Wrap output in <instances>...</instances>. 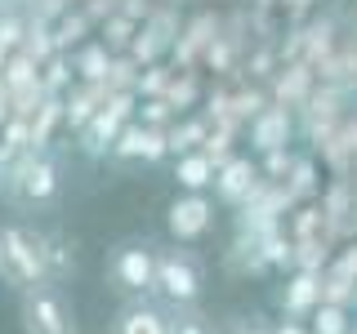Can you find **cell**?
<instances>
[{
    "instance_id": "4fadbf2b",
    "label": "cell",
    "mask_w": 357,
    "mask_h": 334,
    "mask_svg": "<svg viewBox=\"0 0 357 334\" xmlns=\"http://www.w3.org/2000/svg\"><path fill=\"white\" fill-rule=\"evenodd\" d=\"M112 98H116V94H112L103 81H94V85L76 81V85L63 94V134H72V138H76V134L89 125V116H94L98 107H107Z\"/></svg>"
},
{
    "instance_id": "ffe728a7",
    "label": "cell",
    "mask_w": 357,
    "mask_h": 334,
    "mask_svg": "<svg viewBox=\"0 0 357 334\" xmlns=\"http://www.w3.org/2000/svg\"><path fill=\"white\" fill-rule=\"evenodd\" d=\"M67 58H72V76H76V81L94 85V81H103V76H107V67H112V58H116V54H107V45H103V40L89 36L85 45H76Z\"/></svg>"
},
{
    "instance_id": "484cf974",
    "label": "cell",
    "mask_w": 357,
    "mask_h": 334,
    "mask_svg": "<svg viewBox=\"0 0 357 334\" xmlns=\"http://www.w3.org/2000/svg\"><path fill=\"white\" fill-rule=\"evenodd\" d=\"M89 36H94V22H89L76 5L54 18V45H59V54H72L76 45H85Z\"/></svg>"
},
{
    "instance_id": "7402d4cb",
    "label": "cell",
    "mask_w": 357,
    "mask_h": 334,
    "mask_svg": "<svg viewBox=\"0 0 357 334\" xmlns=\"http://www.w3.org/2000/svg\"><path fill=\"white\" fill-rule=\"evenodd\" d=\"M27 120H31V148H36V152H50V143L63 134V94H50Z\"/></svg>"
},
{
    "instance_id": "7a4b0ae2",
    "label": "cell",
    "mask_w": 357,
    "mask_h": 334,
    "mask_svg": "<svg viewBox=\"0 0 357 334\" xmlns=\"http://www.w3.org/2000/svg\"><path fill=\"white\" fill-rule=\"evenodd\" d=\"M0 281L14 285V289L50 285L45 254H40V232L18 228V223H5V228H0Z\"/></svg>"
},
{
    "instance_id": "8fae6325",
    "label": "cell",
    "mask_w": 357,
    "mask_h": 334,
    "mask_svg": "<svg viewBox=\"0 0 357 334\" xmlns=\"http://www.w3.org/2000/svg\"><path fill=\"white\" fill-rule=\"evenodd\" d=\"M317 89V72L299 58V63H282L273 72V81H268V98H273L277 107H290V111H299L308 103V94Z\"/></svg>"
},
{
    "instance_id": "e0dca14e",
    "label": "cell",
    "mask_w": 357,
    "mask_h": 334,
    "mask_svg": "<svg viewBox=\"0 0 357 334\" xmlns=\"http://www.w3.org/2000/svg\"><path fill=\"white\" fill-rule=\"evenodd\" d=\"M317 303H321V272H286L282 289H277V308L286 317L304 321L317 312Z\"/></svg>"
},
{
    "instance_id": "f1b7e54d",
    "label": "cell",
    "mask_w": 357,
    "mask_h": 334,
    "mask_svg": "<svg viewBox=\"0 0 357 334\" xmlns=\"http://www.w3.org/2000/svg\"><path fill=\"white\" fill-rule=\"evenodd\" d=\"M40 254H45V272H50V285H54V281H63V276L76 267L72 245H67L59 232H40Z\"/></svg>"
},
{
    "instance_id": "b9f144b4",
    "label": "cell",
    "mask_w": 357,
    "mask_h": 334,
    "mask_svg": "<svg viewBox=\"0 0 357 334\" xmlns=\"http://www.w3.org/2000/svg\"><path fill=\"white\" fill-rule=\"evenodd\" d=\"M201 152L215 161V170L219 165H228L232 156H237V134H228V129H210L206 134V143H201Z\"/></svg>"
},
{
    "instance_id": "7c38bea8",
    "label": "cell",
    "mask_w": 357,
    "mask_h": 334,
    "mask_svg": "<svg viewBox=\"0 0 357 334\" xmlns=\"http://www.w3.org/2000/svg\"><path fill=\"white\" fill-rule=\"evenodd\" d=\"M259 161H250V156H232L228 165H219L215 170V200L219 205H228V209H237L245 196L255 192V183H259Z\"/></svg>"
},
{
    "instance_id": "cb8c5ba5",
    "label": "cell",
    "mask_w": 357,
    "mask_h": 334,
    "mask_svg": "<svg viewBox=\"0 0 357 334\" xmlns=\"http://www.w3.org/2000/svg\"><path fill=\"white\" fill-rule=\"evenodd\" d=\"M116 334H170V317L152 303H130L116 317Z\"/></svg>"
},
{
    "instance_id": "e575fe53",
    "label": "cell",
    "mask_w": 357,
    "mask_h": 334,
    "mask_svg": "<svg viewBox=\"0 0 357 334\" xmlns=\"http://www.w3.org/2000/svg\"><path fill=\"white\" fill-rule=\"evenodd\" d=\"M321 303H335V308H357V281H349V276L340 272H321Z\"/></svg>"
},
{
    "instance_id": "d590c367",
    "label": "cell",
    "mask_w": 357,
    "mask_h": 334,
    "mask_svg": "<svg viewBox=\"0 0 357 334\" xmlns=\"http://www.w3.org/2000/svg\"><path fill=\"white\" fill-rule=\"evenodd\" d=\"M40 85H45V94H67V89L76 85L72 58H67V54H54L50 63H40Z\"/></svg>"
},
{
    "instance_id": "1f68e13d",
    "label": "cell",
    "mask_w": 357,
    "mask_h": 334,
    "mask_svg": "<svg viewBox=\"0 0 357 334\" xmlns=\"http://www.w3.org/2000/svg\"><path fill=\"white\" fill-rule=\"evenodd\" d=\"M228 89H232V111H237L241 125H250V120L259 116L268 103H273V98H268V85H255V81H245V85H228Z\"/></svg>"
},
{
    "instance_id": "5bb4252c",
    "label": "cell",
    "mask_w": 357,
    "mask_h": 334,
    "mask_svg": "<svg viewBox=\"0 0 357 334\" xmlns=\"http://www.w3.org/2000/svg\"><path fill=\"white\" fill-rule=\"evenodd\" d=\"M312 152L326 165V174H353V165H357V111H349Z\"/></svg>"
},
{
    "instance_id": "8992f818",
    "label": "cell",
    "mask_w": 357,
    "mask_h": 334,
    "mask_svg": "<svg viewBox=\"0 0 357 334\" xmlns=\"http://www.w3.org/2000/svg\"><path fill=\"white\" fill-rule=\"evenodd\" d=\"M22 334H76V321L54 285L22 289Z\"/></svg>"
},
{
    "instance_id": "74e56055",
    "label": "cell",
    "mask_w": 357,
    "mask_h": 334,
    "mask_svg": "<svg viewBox=\"0 0 357 334\" xmlns=\"http://www.w3.org/2000/svg\"><path fill=\"white\" fill-rule=\"evenodd\" d=\"M134 120L148 129H170L178 120V111L165 103V98H139V107H134Z\"/></svg>"
},
{
    "instance_id": "2e32d148",
    "label": "cell",
    "mask_w": 357,
    "mask_h": 334,
    "mask_svg": "<svg viewBox=\"0 0 357 334\" xmlns=\"http://www.w3.org/2000/svg\"><path fill=\"white\" fill-rule=\"evenodd\" d=\"M344 31H349V27H344L335 14H326V9H317V14L304 22V63L312 67V72H317V67L326 63L335 49H340Z\"/></svg>"
},
{
    "instance_id": "816d5d0a",
    "label": "cell",
    "mask_w": 357,
    "mask_h": 334,
    "mask_svg": "<svg viewBox=\"0 0 357 334\" xmlns=\"http://www.w3.org/2000/svg\"><path fill=\"white\" fill-rule=\"evenodd\" d=\"M250 9H277V0H250Z\"/></svg>"
},
{
    "instance_id": "4dcf8cb0",
    "label": "cell",
    "mask_w": 357,
    "mask_h": 334,
    "mask_svg": "<svg viewBox=\"0 0 357 334\" xmlns=\"http://www.w3.org/2000/svg\"><path fill=\"white\" fill-rule=\"evenodd\" d=\"M94 36L107 45V54H130L134 36H139V22H134L130 14H121V9H116V14H112V18L103 22V27L94 31Z\"/></svg>"
},
{
    "instance_id": "277c9868",
    "label": "cell",
    "mask_w": 357,
    "mask_h": 334,
    "mask_svg": "<svg viewBox=\"0 0 357 334\" xmlns=\"http://www.w3.org/2000/svg\"><path fill=\"white\" fill-rule=\"evenodd\" d=\"M349 111H353V94H344L340 85H321L317 81V89L308 94V103L295 111V120H299V134L317 148V143L326 138V134L340 125Z\"/></svg>"
},
{
    "instance_id": "681fc988",
    "label": "cell",
    "mask_w": 357,
    "mask_h": 334,
    "mask_svg": "<svg viewBox=\"0 0 357 334\" xmlns=\"http://www.w3.org/2000/svg\"><path fill=\"white\" fill-rule=\"evenodd\" d=\"M273 334H308V330H304V321L286 317V321H277V326H273Z\"/></svg>"
},
{
    "instance_id": "9a60e30c",
    "label": "cell",
    "mask_w": 357,
    "mask_h": 334,
    "mask_svg": "<svg viewBox=\"0 0 357 334\" xmlns=\"http://www.w3.org/2000/svg\"><path fill=\"white\" fill-rule=\"evenodd\" d=\"M112 276L126 294H148V289H156V254L148 245H126L112 263Z\"/></svg>"
},
{
    "instance_id": "30bf717a",
    "label": "cell",
    "mask_w": 357,
    "mask_h": 334,
    "mask_svg": "<svg viewBox=\"0 0 357 334\" xmlns=\"http://www.w3.org/2000/svg\"><path fill=\"white\" fill-rule=\"evenodd\" d=\"M170 156L165 148V129H148L139 125V120H130L126 129L116 134V143H112V161H143V165H156Z\"/></svg>"
},
{
    "instance_id": "603a6c76",
    "label": "cell",
    "mask_w": 357,
    "mask_h": 334,
    "mask_svg": "<svg viewBox=\"0 0 357 334\" xmlns=\"http://www.w3.org/2000/svg\"><path fill=\"white\" fill-rule=\"evenodd\" d=\"M223 263H228V272L232 276H268L273 267L264 263V250H259V241H250V237H232V245L223 250Z\"/></svg>"
},
{
    "instance_id": "9c48e42d",
    "label": "cell",
    "mask_w": 357,
    "mask_h": 334,
    "mask_svg": "<svg viewBox=\"0 0 357 334\" xmlns=\"http://www.w3.org/2000/svg\"><path fill=\"white\" fill-rule=\"evenodd\" d=\"M295 134H299V120H295V111L290 107H277V103H268L259 116L245 125V138H250V148L255 152H273V148H290L295 143Z\"/></svg>"
},
{
    "instance_id": "ba28073f",
    "label": "cell",
    "mask_w": 357,
    "mask_h": 334,
    "mask_svg": "<svg viewBox=\"0 0 357 334\" xmlns=\"http://www.w3.org/2000/svg\"><path fill=\"white\" fill-rule=\"evenodd\" d=\"M165 228H170L174 241H201L210 228H215V200L206 192H178L165 209Z\"/></svg>"
},
{
    "instance_id": "60d3db41",
    "label": "cell",
    "mask_w": 357,
    "mask_h": 334,
    "mask_svg": "<svg viewBox=\"0 0 357 334\" xmlns=\"http://www.w3.org/2000/svg\"><path fill=\"white\" fill-rule=\"evenodd\" d=\"M40 76V67L27 58V54H9V63H5V72H0V85L14 94V89H22V85H31Z\"/></svg>"
},
{
    "instance_id": "f6af8a7d",
    "label": "cell",
    "mask_w": 357,
    "mask_h": 334,
    "mask_svg": "<svg viewBox=\"0 0 357 334\" xmlns=\"http://www.w3.org/2000/svg\"><path fill=\"white\" fill-rule=\"evenodd\" d=\"M170 334H215V326H210L201 312L178 308V317H170Z\"/></svg>"
},
{
    "instance_id": "d4e9b609",
    "label": "cell",
    "mask_w": 357,
    "mask_h": 334,
    "mask_svg": "<svg viewBox=\"0 0 357 334\" xmlns=\"http://www.w3.org/2000/svg\"><path fill=\"white\" fill-rule=\"evenodd\" d=\"M210 134V120L201 116V111H188V116H178L170 129H165V148H170V156H183V152H197L201 143H206Z\"/></svg>"
},
{
    "instance_id": "8d00e7d4",
    "label": "cell",
    "mask_w": 357,
    "mask_h": 334,
    "mask_svg": "<svg viewBox=\"0 0 357 334\" xmlns=\"http://www.w3.org/2000/svg\"><path fill=\"white\" fill-rule=\"evenodd\" d=\"M139 72L143 67L130 58V54H116L107 67V76H103V85L112 89V94H134V85H139Z\"/></svg>"
},
{
    "instance_id": "d6986e66",
    "label": "cell",
    "mask_w": 357,
    "mask_h": 334,
    "mask_svg": "<svg viewBox=\"0 0 357 334\" xmlns=\"http://www.w3.org/2000/svg\"><path fill=\"white\" fill-rule=\"evenodd\" d=\"M286 183V192L295 205H304V200H317L321 196V161H317V152H295V165H290V174L282 178Z\"/></svg>"
},
{
    "instance_id": "db71d44e",
    "label": "cell",
    "mask_w": 357,
    "mask_h": 334,
    "mask_svg": "<svg viewBox=\"0 0 357 334\" xmlns=\"http://www.w3.org/2000/svg\"><path fill=\"white\" fill-rule=\"evenodd\" d=\"M349 334H357V330H349Z\"/></svg>"
},
{
    "instance_id": "7bdbcfd3",
    "label": "cell",
    "mask_w": 357,
    "mask_h": 334,
    "mask_svg": "<svg viewBox=\"0 0 357 334\" xmlns=\"http://www.w3.org/2000/svg\"><path fill=\"white\" fill-rule=\"evenodd\" d=\"M22 31H27V14H22V9H5V14H0V49L18 54Z\"/></svg>"
},
{
    "instance_id": "52a82bcc",
    "label": "cell",
    "mask_w": 357,
    "mask_h": 334,
    "mask_svg": "<svg viewBox=\"0 0 357 334\" xmlns=\"http://www.w3.org/2000/svg\"><path fill=\"white\" fill-rule=\"evenodd\" d=\"M219 27H223V9L201 5L197 14H183V31L170 49V67H201V54L219 40Z\"/></svg>"
},
{
    "instance_id": "6da1fadb",
    "label": "cell",
    "mask_w": 357,
    "mask_h": 334,
    "mask_svg": "<svg viewBox=\"0 0 357 334\" xmlns=\"http://www.w3.org/2000/svg\"><path fill=\"white\" fill-rule=\"evenodd\" d=\"M0 196L9 205H45L59 196V161L50 152H22L0 165Z\"/></svg>"
},
{
    "instance_id": "d6a6232c",
    "label": "cell",
    "mask_w": 357,
    "mask_h": 334,
    "mask_svg": "<svg viewBox=\"0 0 357 334\" xmlns=\"http://www.w3.org/2000/svg\"><path fill=\"white\" fill-rule=\"evenodd\" d=\"M331 254H335V245H331L326 237H317V241H295V259H290V272H326Z\"/></svg>"
},
{
    "instance_id": "44dd1931",
    "label": "cell",
    "mask_w": 357,
    "mask_h": 334,
    "mask_svg": "<svg viewBox=\"0 0 357 334\" xmlns=\"http://www.w3.org/2000/svg\"><path fill=\"white\" fill-rule=\"evenodd\" d=\"M174 183H178V192H206V187H215V161L201 148L174 156Z\"/></svg>"
},
{
    "instance_id": "836d02e7",
    "label": "cell",
    "mask_w": 357,
    "mask_h": 334,
    "mask_svg": "<svg viewBox=\"0 0 357 334\" xmlns=\"http://www.w3.org/2000/svg\"><path fill=\"white\" fill-rule=\"evenodd\" d=\"M259 250H264V263L273 267V272H290V259H295V241H290L286 223H282V228H273L268 237H259Z\"/></svg>"
},
{
    "instance_id": "4316f807",
    "label": "cell",
    "mask_w": 357,
    "mask_h": 334,
    "mask_svg": "<svg viewBox=\"0 0 357 334\" xmlns=\"http://www.w3.org/2000/svg\"><path fill=\"white\" fill-rule=\"evenodd\" d=\"M18 54H27L31 63H50L54 54H59V45H54V22H45V18H31L27 14V31H22V45H18Z\"/></svg>"
},
{
    "instance_id": "bcb514c9",
    "label": "cell",
    "mask_w": 357,
    "mask_h": 334,
    "mask_svg": "<svg viewBox=\"0 0 357 334\" xmlns=\"http://www.w3.org/2000/svg\"><path fill=\"white\" fill-rule=\"evenodd\" d=\"M331 272H340V276H349V281H357V241H344V245H335V254H331Z\"/></svg>"
},
{
    "instance_id": "ee69618b",
    "label": "cell",
    "mask_w": 357,
    "mask_h": 334,
    "mask_svg": "<svg viewBox=\"0 0 357 334\" xmlns=\"http://www.w3.org/2000/svg\"><path fill=\"white\" fill-rule=\"evenodd\" d=\"M290 165H295V148H273V152L259 156V174L264 178H277V183L290 174Z\"/></svg>"
},
{
    "instance_id": "f5cc1de1",
    "label": "cell",
    "mask_w": 357,
    "mask_h": 334,
    "mask_svg": "<svg viewBox=\"0 0 357 334\" xmlns=\"http://www.w3.org/2000/svg\"><path fill=\"white\" fill-rule=\"evenodd\" d=\"M5 63H9V54H5V49H0V72H5Z\"/></svg>"
},
{
    "instance_id": "83f0119b",
    "label": "cell",
    "mask_w": 357,
    "mask_h": 334,
    "mask_svg": "<svg viewBox=\"0 0 357 334\" xmlns=\"http://www.w3.org/2000/svg\"><path fill=\"white\" fill-rule=\"evenodd\" d=\"M286 232H290V241H317V237H326V214H321L317 200H304V205L290 209V214H286Z\"/></svg>"
},
{
    "instance_id": "3957f363",
    "label": "cell",
    "mask_w": 357,
    "mask_h": 334,
    "mask_svg": "<svg viewBox=\"0 0 357 334\" xmlns=\"http://www.w3.org/2000/svg\"><path fill=\"white\" fill-rule=\"evenodd\" d=\"M134 107H139V94H116L107 107H98L94 116H89V125L81 134H76V148H81L89 161H107L116 134L134 120Z\"/></svg>"
},
{
    "instance_id": "ab89813d",
    "label": "cell",
    "mask_w": 357,
    "mask_h": 334,
    "mask_svg": "<svg viewBox=\"0 0 357 334\" xmlns=\"http://www.w3.org/2000/svg\"><path fill=\"white\" fill-rule=\"evenodd\" d=\"M312 330L308 334H349L353 321H349V308H335V303H317V312H312Z\"/></svg>"
},
{
    "instance_id": "f546056e",
    "label": "cell",
    "mask_w": 357,
    "mask_h": 334,
    "mask_svg": "<svg viewBox=\"0 0 357 334\" xmlns=\"http://www.w3.org/2000/svg\"><path fill=\"white\" fill-rule=\"evenodd\" d=\"M22 152H36L31 148V120L27 116H9L5 125H0V165H9Z\"/></svg>"
},
{
    "instance_id": "c3c4849f",
    "label": "cell",
    "mask_w": 357,
    "mask_h": 334,
    "mask_svg": "<svg viewBox=\"0 0 357 334\" xmlns=\"http://www.w3.org/2000/svg\"><path fill=\"white\" fill-rule=\"evenodd\" d=\"M232 334H273V326H264V321H232Z\"/></svg>"
},
{
    "instance_id": "ac0fdd59",
    "label": "cell",
    "mask_w": 357,
    "mask_h": 334,
    "mask_svg": "<svg viewBox=\"0 0 357 334\" xmlns=\"http://www.w3.org/2000/svg\"><path fill=\"white\" fill-rule=\"evenodd\" d=\"M206 85H210V76L201 72V67H174V76H170V85H165L161 98L178 111V116H188V111L201 107V98H206Z\"/></svg>"
},
{
    "instance_id": "5b68a950",
    "label": "cell",
    "mask_w": 357,
    "mask_h": 334,
    "mask_svg": "<svg viewBox=\"0 0 357 334\" xmlns=\"http://www.w3.org/2000/svg\"><path fill=\"white\" fill-rule=\"evenodd\" d=\"M156 294L174 308H192L201 299V267L188 250L156 254Z\"/></svg>"
},
{
    "instance_id": "f35d334b",
    "label": "cell",
    "mask_w": 357,
    "mask_h": 334,
    "mask_svg": "<svg viewBox=\"0 0 357 334\" xmlns=\"http://www.w3.org/2000/svg\"><path fill=\"white\" fill-rule=\"evenodd\" d=\"M170 76H174L170 58L148 63V67L139 72V85H134V94H139V98H161V94H165V85H170Z\"/></svg>"
},
{
    "instance_id": "f907efd6",
    "label": "cell",
    "mask_w": 357,
    "mask_h": 334,
    "mask_svg": "<svg viewBox=\"0 0 357 334\" xmlns=\"http://www.w3.org/2000/svg\"><path fill=\"white\" fill-rule=\"evenodd\" d=\"M14 116V98H9V89L0 85V125H5V120Z\"/></svg>"
},
{
    "instance_id": "7dc6e473",
    "label": "cell",
    "mask_w": 357,
    "mask_h": 334,
    "mask_svg": "<svg viewBox=\"0 0 357 334\" xmlns=\"http://www.w3.org/2000/svg\"><path fill=\"white\" fill-rule=\"evenodd\" d=\"M116 5H121V0H81L76 9H81V14H85L89 22H94V31H98V27H103V22H107L112 14H116Z\"/></svg>"
}]
</instances>
